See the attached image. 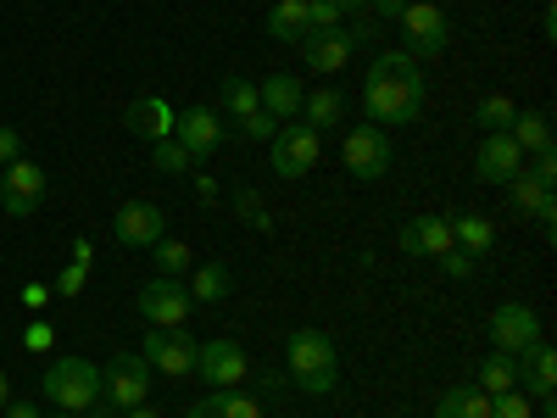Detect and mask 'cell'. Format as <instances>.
<instances>
[{
  "mask_svg": "<svg viewBox=\"0 0 557 418\" xmlns=\"http://www.w3.org/2000/svg\"><path fill=\"white\" fill-rule=\"evenodd\" d=\"M362 107L374 123H412L418 107H424V73H418V62L407 51L374 57V67L362 78Z\"/></svg>",
  "mask_w": 557,
  "mask_h": 418,
  "instance_id": "cell-1",
  "label": "cell"
},
{
  "mask_svg": "<svg viewBox=\"0 0 557 418\" xmlns=\"http://www.w3.org/2000/svg\"><path fill=\"white\" fill-rule=\"evenodd\" d=\"M39 391L57 402V413H89L101 402V368L89 357H57L51 368H45Z\"/></svg>",
  "mask_w": 557,
  "mask_h": 418,
  "instance_id": "cell-2",
  "label": "cell"
},
{
  "mask_svg": "<svg viewBox=\"0 0 557 418\" xmlns=\"http://www.w3.org/2000/svg\"><path fill=\"white\" fill-rule=\"evenodd\" d=\"M491 346L507 352V357H530L541 346V312L524 307V302H507L491 312Z\"/></svg>",
  "mask_w": 557,
  "mask_h": 418,
  "instance_id": "cell-3",
  "label": "cell"
},
{
  "mask_svg": "<svg viewBox=\"0 0 557 418\" xmlns=\"http://www.w3.org/2000/svg\"><path fill=\"white\" fill-rule=\"evenodd\" d=\"M341 157H346L351 179H385L391 173V134L380 123H357V128H346Z\"/></svg>",
  "mask_w": 557,
  "mask_h": 418,
  "instance_id": "cell-4",
  "label": "cell"
},
{
  "mask_svg": "<svg viewBox=\"0 0 557 418\" xmlns=\"http://www.w3.org/2000/svg\"><path fill=\"white\" fill-rule=\"evenodd\" d=\"M101 396L112 407H139L151 396V362L139 352H117L107 368H101Z\"/></svg>",
  "mask_w": 557,
  "mask_h": 418,
  "instance_id": "cell-5",
  "label": "cell"
},
{
  "mask_svg": "<svg viewBox=\"0 0 557 418\" xmlns=\"http://www.w3.org/2000/svg\"><path fill=\"white\" fill-rule=\"evenodd\" d=\"M268 151H273V173H278V179H301L307 168H318L323 134L307 128V123H285V128L268 139Z\"/></svg>",
  "mask_w": 557,
  "mask_h": 418,
  "instance_id": "cell-6",
  "label": "cell"
},
{
  "mask_svg": "<svg viewBox=\"0 0 557 418\" xmlns=\"http://www.w3.org/2000/svg\"><path fill=\"white\" fill-rule=\"evenodd\" d=\"M39 201H45V168L28 162V157L7 162V173H0V212H7V218H28Z\"/></svg>",
  "mask_w": 557,
  "mask_h": 418,
  "instance_id": "cell-7",
  "label": "cell"
},
{
  "mask_svg": "<svg viewBox=\"0 0 557 418\" xmlns=\"http://www.w3.org/2000/svg\"><path fill=\"white\" fill-rule=\"evenodd\" d=\"M190 291L178 285V279H168V273H157L146 291H139V312L151 318V330H184V318H190Z\"/></svg>",
  "mask_w": 557,
  "mask_h": 418,
  "instance_id": "cell-8",
  "label": "cell"
},
{
  "mask_svg": "<svg viewBox=\"0 0 557 418\" xmlns=\"http://www.w3.org/2000/svg\"><path fill=\"white\" fill-rule=\"evenodd\" d=\"M196 374H201L212 391H235V385L251 374V357H246L235 341H201V346H196Z\"/></svg>",
  "mask_w": 557,
  "mask_h": 418,
  "instance_id": "cell-9",
  "label": "cell"
},
{
  "mask_svg": "<svg viewBox=\"0 0 557 418\" xmlns=\"http://www.w3.org/2000/svg\"><path fill=\"white\" fill-rule=\"evenodd\" d=\"M196 346L201 341H190L184 330H151L146 335V357L151 362V374H168V380H184V374H196Z\"/></svg>",
  "mask_w": 557,
  "mask_h": 418,
  "instance_id": "cell-10",
  "label": "cell"
},
{
  "mask_svg": "<svg viewBox=\"0 0 557 418\" xmlns=\"http://www.w3.org/2000/svg\"><path fill=\"white\" fill-rule=\"evenodd\" d=\"M401 28H407V57H412V62H418V57H441L446 39H451L446 12L435 7V0H418V7H407V12H401Z\"/></svg>",
  "mask_w": 557,
  "mask_h": 418,
  "instance_id": "cell-11",
  "label": "cell"
},
{
  "mask_svg": "<svg viewBox=\"0 0 557 418\" xmlns=\"http://www.w3.org/2000/svg\"><path fill=\"white\" fill-rule=\"evenodd\" d=\"M285 357H290V374L296 385L312 380V374H341V357H335V341L323 335V330H296L285 341Z\"/></svg>",
  "mask_w": 557,
  "mask_h": 418,
  "instance_id": "cell-12",
  "label": "cell"
},
{
  "mask_svg": "<svg viewBox=\"0 0 557 418\" xmlns=\"http://www.w3.org/2000/svg\"><path fill=\"white\" fill-rule=\"evenodd\" d=\"M162 229H168V212L157 201H123L117 218H112V235L123 246H146V251L162 241Z\"/></svg>",
  "mask_w": 557,
  "mask_h": 418,
  "instance_id": "cell-13",
  "label": "cell"
},
{
  "mask_svg": "<svg viewBox=\"0 0 557 418\" xmlns=\"http://www.w3.org/2000/svg\"><path fill=\"white\" fill-rule=\"evenodd\" d=\"M351 34L346 28H307L301 34V62L312 67V73H341L346 62H351Z\"/></svg>",
  "mask_w": 557,
  "mask_h": 418,
  "instance_id": "cell-14",
  "label": "cell"
},
{
  "mask_svg": "<svg viewBox=\"0 0 557 418\" xmlns=\"http://www.w3.org/2000/svg\"><path fill=\"white\" fill-rule=\"evenodd\" d=\"M173 139H178V146L190 151L196 162H207V157L223 146V123H218V112H212V107H190V112H178Z\"/></svg>",
  "mask_w": 557,
  "mask_h": 418,
  "instance_id": "cell-15",
  "label": "cell"
},
{
  "mask_svg": "<svg viewBox=\"0 0 557 418\" xmlns=\"http://www.w3.org/2000/svg\"><path fill=\"white\" fill-rule=\"evenodd\" d=\"M474 173H480L485 184H513V179L524 173V151H519L507 134H485V139H480V157H474Z\"/></svg>",
  "mask_w": 557,
  "mask_h": 418,
  "instance_id": "cell-16",
  "label": "cell"
},
{
  "mask_svg": "<svg viewBox=\"0 0 557 418\" xmlns=\"http://www.w3.org/2000/svg\"><path fill=\"white\" fill-rule=\"evenodd\" d=\"M173 123H178V112H173L162 96H139V101H128V112H123V128L139 134V139H151V146L173 134Z\"/></svg>",
  "mask_w": 557,
  "mask_h": 418,
  "instance_id": "cell-17",
  "label": "cell"
},
{
  "mask_svg": "<svg viewBox=\"0 0 557 418\" xmlns=\"http://www.w3.org/2000/svg\"><path fill=\"white\" fill-rule=\"evenodd\" d=\"M401 251H407V257H441V251H451V223L435 218V212L407 218V223H401Z\"/></svg>",
  "mask_w": 557,
  "mask_h": 418,
  "instance_id": "cell-18",
  "label": "cell"
},
{
  "mask_svg": "<svg viewBox=\"0 0 557 418\" xmlns=\"http://www.w3.org/2000/svg\"><path fill=\"white\" fill-rule=\"evenodd\" d=\"M257 101H262V112L268 118H278V123H290V118H301V78H290V73H268L262 84H257Z\"/></svg>",
  "mask_w": 557,
  "mask_h": 418,
  "instance_id": "cell-19",
  "label": "cell"
},
{
  "mask_svg": "<svg viewBox=\"0 0 557 418\" xmlns=\"http://www.w3.org/2000/svg\"><path fill=\"white\" fill-rule=\"evenodd\" d=\"M507 190H513V207H519V212H530V218H541V229L552 235V229H557V201H552V184H541V179L524 168L513 184H507Z\"/></svg>",
  "mask_w": 557,
  "mask_h": 418,
  "instance_id": "cell-20",
  "label": "cell"
},
{
  "mask_svg": "<svg viewBox=\"0 0 557 418\" xmlns=\"http://www.w3.org/2000/svg\"><path fill=\"white\" fill-rule=\"evenodd\" d=\"M519 391L524 396H552L557 391V357H552V346H535L530 357H519Z\"/></svg>",
  "mask_w": 557,
  "mask_h": 418,
  "instance_id": "cell-21",
  "label": "cell"
},
{
  "mask_svg": "<svg viewBox=\"0 0 557 418\" xmlns=\"http://www.w3.org/2000/svg\"><path fill=\"white\" fill-rule=\"evenodd\" d=\"M446 223H451V246H462L469 257H485V251L496 246V223L480 218V212H457V218H446Z\"/></svg>",
  "mask_w": 557,
  "mask_h": 418,
  "instance_id": "cell-22",
  "label": "cell"
},
{
  "mask_svg": "<svg viewBox=\"0 0 557 418\" xmlns=\"http://www.w3.org/2000/svg\"><path fill=\"white\" fill-rule=\"evenodd\" d=\"M507 139H513L524 157H541V151H552V118L546 112H519L513 123H507Z\"/></svg>",
  "mask_w": 557,
  "mask_h": 418,
  "instance_id": "cell-23",
  "label": "cell"
},
{
  "mask_svg": "<svg viewBox=\"0 0 557 418\" xmlns=\"http://www.w3.org/2000/svg\"><path fill=\"white\" fill-rule=\"evenodd\" d=\"M301 123L307 128H341L346 123V96H341V89H312V96L301 101Z\"/></svg>",
  "mask_w": 557,
  "mask_h": 418,
  "instance_id": "cell-24",
  "label": "cell"
},
{
  "mask_svg": "<svg viewBox=\"0 0 557 418\" xmlns=\"http://www.w3.org/2000/svg\"><path fill=\"white\" fill-rule=\"evenodd\" d=\"M268 34L278 45H301V34H307V0H278V7L268 12Z\"/></svg>",
  "mask_w": 557,
  "mask_h": 418,
  "instance_id": "cell-25",
  "label": "cell"
},
{
  "mask_svg": "<svg viewBox=\"0 0 557 418\" xmlns=\"http://www.w3.org/2000/svg\"><path fill=\"white\" fill-rule=\"evenodd\" d=\"M89 268H96V251H89V241H78L73 246V262L57 273V285H51V296H62V302H73L84 285H89Z\"/></svg>",
  "mask_w": 557,
  "mask_h": 418,
  "instance_id": "cell-26",
  "label": "cell"
},
{
  "mask_svg": "<svg viewBox=\"0 0 557 418\" xmlns=\"http://www.w3.org/2000/svg\"><path fill=\"white\" fill-rule=\"evenodd\" d=\"M228 285H235V273H228L223 262H201V268L190 273V302H223Z\"/></svg>",
  "mask_w": 557,
  "mask_h": 418,
  "instance_id": "cell-27",
  "label": "cell"
},
{
  "mask_svg": "<svg viewBox=\"0 0 557 418\" xmlns=\"http://www.w3.org/2000/svg\"><path fill=\"white\" fill-rule=\"evenodd\" d=\"M519 385V357H507V352H491L480 362V391L496 396V391H513Z\"/></svg>",
  "mask_w": 557,
  "mask_h": 418,
  "instance_id": "cell-28",
  "label": "cell"
},
{
  "mask_svg": "<svg viewBox=\"0 0 557 418\" xmlns=\"http://www.w3.org/2000/svg\"><path fill=\"white\" fill-rule=\"evenodd\" d=\"M435 418H491V396L485 391H446Z\"/></svg>",
  "mask_w": 557,
  "mask_h": 418,
  "instance_id": "cell-29",
  "label": "cell"
},
{
  "mask_svg": "<svg viewBox=\"0 0 557 418\" xmlns=\"http://www.w3.org/2000/svg\"><path fill=\"white\" fill-rule=\"evenodd\" d=\"M151 168H157V173H168V179H178V173H190V168H196V157L184 151L173 134H168V139H157V146H151Z\"/></svg>",
  "mask_w": 557,
  "mask_h": 418,
  "instance_id": "cell-30",
  "label": "cell"
},
{
  "mask_svg": "<svg viewBox=\"0 0 557 418\" xmlns=\"http://www.w3.org/2000/svg\"><path fill=\"white\" fill-rule=\"evenodd\" d=\"M262 101H257V84L251 78H223V112L228 118H251Z\"/></svg>",
  "mask_w": 557,
  "mask_h": 418,
  "instance_id": "cell-31",
  "label": "cell"
},
{
  "mask_svg": "<svg viewBox=\"0 0 557 418\" xmlns=\"http://www.w3.org/2000/svg\"><path fill=\"white\" fill-rule=\"evenodd\" d=\"M151 257H157V268H162L168 279L190 273V262H196V257H190V246H184V241H168V235H162V241L151 246Z\"/></svg>",
  "mask_w": 557,
  "mask_h": 418,
  "instance_id": "cell-32",
  "label": "cell"
},
{
  "mask_svg": "<svg viewBox=\"0 0 557 418\" xmlns=\"http://www.w3.org/2000/svg\"><path fill=\"white\" fill-rule=\"evenodd\" d=\"M474 118H480V128H485V134H507V123H513V118H519V107H513V101H507V96H485Z\"/></svg>",
  "mask_w": 557,
  "mask_h": 418,
  "instance_id": "cell-33",
  "label": "cell"
},
{
  "mask_svg": "<svg viewBox=\"0 0 557 418\" xmlns=\"http://www.w3.org/2000/svg\"><path fill=\"white\" fill-rule=\"evenodd\" d=\"M491 418H535V407H530V396L513 385V391H496V396H491Z\"/></svg>",
  "mask_w": 557,
  "mask_h": 418,
  "instance_id": "cell-34",
  "label": "cell"
},
{
  "mask_svg": "<svg viewBox=\"0 0 557 418\" xmlns=\"http://www.w3.org/2000/svg\"><path fill=\"white\" fill-rule=\"evenodd\" d=\"M212 402H218L223 418H262V407L251 396H240V391H212Z\"/></svg>",
  "mask_w": 557,
  "mask_h": 418,
  "instance_id": "cell-35",
  "label": "cell"
},
{
  "mask_svg": "<svg viewBox=\"0 0 557 418\" xmlns=\"http://www.w3.org/2000/svg\"><path fill=\"white\" fill-rule=\"evenodd\" d=\"M235 123H240V139H273V134H278V118H268L262 107H257L251 118H235Z\"/></svg>",
  "mask_w": 557,
  "mask_h": 418,
  "instance_id": "cell-36",
  "label": "cell"
},
{
  "mask_svg": "<svg viewBox=\"0 0 557 418\" xmlns=\"http://www.w3.org/2000/svg\"><path fill=\"white\" fill-rule=\"evenodd\" d=\"M307 28H341V7L335 0H307Z\"/></svg>",
  "mask_w": 557,
  "mask_h": 418,
  "instance_id": "cell-37",
  "label": "cell"
},
{
  "mask_svg": "<svg viewBox=\"0 0 557 418\" xmlns=\"http://www.w3.org/2000/svg\"><path fill=\"white\" fill-rule=\"evenodd\" d=\"M235 207H240V223L268 229V207H262V196H257V190H240V196H235Z\"/></svg>",
  "mask_w": 557,
  "mask_h": 418,
  "instance_id": "cell-38",
  "label": "cell"
},
{
  "mask_svg": "<svg viewBox=\"0 0 557 418\" xmlns=\"http://www.w3.org/2000/svg\"><path fill=\"white\" fill-rule=\"evenodd\" d=\"M435 262H441V268H446L451 279H469V273H474V257H469V251H462V246H451V251H441Z\"/></svg>",
  "mask_w": 557,
  "mask_h": 418,
  "instance_id": "cell-39",
  "label": "cell"
},
{
  "mask_svg": "<svg viewBox=\"0 0 557 418\" xmlns=\"http://www.w3.org/2000/svg\"><path fill=\"white\" fill-rule=\"evenodd\" d=\"M17 157H23V134H17L12 123H0V168L17 162Z\"/></svg>",
  "mask_w": 557,
  "mask_h": 418,
  "instance_id": "cell-40",
  "label": "cell"
},
{
  "mask_svg": "<svg viewBox=\"0 0 557 418\" xmlns=\"http://www.w3.org/2000/svg\"><path fill=\"white\" fill-rule=\"evenodd\" d=\"M23 346H28V352H45V346H51V323L34 318V323H28V335H23Z\"/></svg>",
  "mask_w": 557,
  "mask_h": 418,
  "instance_id": "cell-41",
  "label": "cell"
},
{
  "mask_svg": "<svg viewBox=\"0 0 557 418\" xmlns=\"http://www.w3.org/2000/svg\"><path fill=\"white\" fill-rule=\"evenodd\" d=\"M23 302H28V312H45L51 307V285H23Z\"/></svg>",
  "mask_w": 557,
  "mask_h": 418,
  "instance_id": "cell-42",
  "label": "cell"
},
{
  "mask_svg": "<svg viewBox=\"0 0 557 418\" xmlns=\"http://www.w3.org/2000/svg\"><path fill=\"white\" fill-rule=\"evenodd\" d=\"M335 385H341V374H312V380H301V391H307V396H330Z\"/></svg>",
  "mask_w": 557,
  "mask_h": 418,
  "instance_id": "cell-43",
  "label": "cell"
},
{
  "mask_svg": "<svg viewBox=\"0 0 557 418\" xmlns=\"http://www.w3.org/2000/svg\"><path fill=\"white\" fill-rule=\"evenodd\" d=\"M530 173H535V179H541V184H552V179H557V157H552V151H541V157H535V168H530Z\"/></svg>",
  "mask_w": 557,
  "mask_h": 418,
  "instance_id": "cell-44",
  "label": "cell"
},
{
  "mask_svg": "<svg viewBox=\"0 0 557 418\" xmlns=\"http://www.w3.org/2000/svg\"><path fill=\"white\" fill-rule=\"evenodd\" d=\"M380 17H391V23H401V12H407V0H368Z\"/></svg>",
  "mask_w": 557,
  "mask_h": 418,
  "instance_id": "cell-45",
  "label": "cell"
},
{
  "mask_svg": "<svg viewBox=\"0 0 557 418\" xmlns=\"http://www.w3.org/2000/svg\"><path fill=\"white\" fill-rule=\"evenodd\" d=\"M0 413H7V418H45L34 402H7V407H0Z\"/></svg>",
  "mask_w": 557,
  "mask_h": 418,
  "instance_id": "cell-46",
  "label": "cell"
},
{
  "mask_svg": "<svg viewBox=\"0 0 557 418\" xmlns=\"http://www.w3.org/2000/svg\"><path fill=\"white\" fill-rule=\"evenodd\" d=\"M184 418H223V413H218V402L207 396V402H196V407H190V413H184Z\"/></svg>",
  "mask_w": 557,
  "mask_h": 418,
  "instance_id": "cell-47",
  "label": "cell"
},
{
  "mask_svg": "<svg viewBox=\"0 0 557 418\" xmlns=\"http://www.w3.org/2000/svg\"><path fill=\"white\" fill-rule=\"evenodd\" d=\"M123 418H162L151 402H139V407H123Z\"/></svg>",
  "mask_w": 557,
  "mask_h": 418,
  "instance_id": "cell-48",
  "label": "cell"
},
{
  "mask_svg": "<svg viewBox=\"0 0 557 418\" xmlns=\"http://www.w3.org/2000/svg\"><path fill=\"white\" fill-rule=\"evenodd\" d=\"M335 7H341V17H346V12H362L368 0H335Z\"/></svg>",
  "mask_w": 557,
  "mask_h": 418,
  "instance_id": "cell-49",
  "label": "cell"
},
{
  "mask_svg": "<svg viewBox=\"0 0 557 418\" xmlns=\"http://www.w3.org/2000/svg\"><path fill=\"white\" fill-rule=\"evenodd\" d=\"M12 402V391H7V368H0V407H7Z\"/></svg>",
  "mask_w": 557,
  "mask_h": 418,
  "instance_id": "cell-50",
  "label": "cell"
},
{
  "mask_svg": "<svg viewBox=\"0 0 557 418\" xmlns=\"http://www.w3.org/2000/svg\"><path fill=\"white\" fill-rule=\"evenodd\" d=\"M51 418H78V413H51Z\"/></svg>",
  "mask_w": 557,
  "mask_h": 418,
  "instance_id": "cell-51",
  "label": "cell"
},
{
  "mask_svg": "<svg viewBox=\"0 0 557 418\" xmlns=\"http://www.w3.org/2000/svg\"><path fill=\"white\" fill-rule=\"evenodd\" d=\"M407 7H418V0H407Z\"/></svg>",
  "mask_w": 557,
  "mask_h": 418,
  "instance_id": "cell-52",
  "label": "cell"
}]
</instances>
